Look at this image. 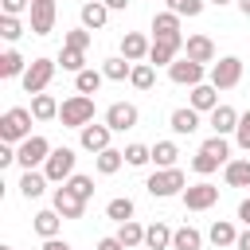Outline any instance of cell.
Listing matches in <instances>:
<instances>
[{
	"label": "cell",
	"mask_w": 250,
	"mask_h": 250,
	"mask_svg": "<svg viewBox=\"0 0 250 250\" xmlns=\"http://www.w3.org/2000/svg\"><path fill=\"white\" fill-rule=\"evenodd\" d=\"M145 191H148L152 199L184 195V191H188V176H184V168H156V172L145 180Z\"/></svg>",
	"instance_id": "1"
},
{
	"label": "cell",
	"mask_w": 250,
	"mask_h": 250,
	"mask_svg": "<svg viewBox=\"0 0 250 250\" xmlns=\"http://www.w3.org/2000/svg\"><path fill=\"white\" fill-rule=\"evenodd\" d=\"M31 109H23V105H12V109H4V117H0V141L4 145H20V141H27L31 137Z\"/></svg>",
	"instance_id": "2"
},
{
	"label": "cell",
	"mask_w": 250,
	"mask_h": 250,
	"mask_svg": "<svg viewBox=\"0 0 250 250\" xmlns=\"http://www.w3.org/2000/svg\"><path fill=\"white\" fill-rule=\"evenodd\" d=\"M47 156H51V141H47L43 133H31L27 141H20V145H16V164H20L23 172L43 168V164H47Z\"/></svg>",
	"instance_id": "3"
},
{
	"label": "cell",
	"mask_w": 250,
	"mask_h": 250,
	"mask_svg": "<svg viewBox=\"0 0 250 250\" xmlns=\"http://www.w3.org/2000/svg\"><path fill=\"white\" fill-rule=\"evenodd\" d=\"M207 82H211L215 90H234V86L242 82V59H238V55L215 59V62L207 66Z\"/></svg>",
	"instance_id": "4"
},
{
	"label": "cell",
	"mask_w": 250,
	"mask_h": 250,
	"mask_svg": "<svg viewBox=\"0 0 250 250\" xmlns=\"http://www.w3.org/2000/svg\"><path fill=\"white\" fill-rule=\"evenodd\" d=\"M59 121H62V129H86V125L94 121V98L70 94V98L62 102V109H59Z\"/></svg>",
	"instance_id": "5"
},
{
	"label": "cell",
	"mask_w": 250,
	"mask_h": 250,
	"mask_svg": "<svg viewBox=\"0 0 250 250\" xmlns=\"http://www.w3.org/2000/svg\"><path fill=\"white\" fill-rule=\"evenodd\" d=\"M74 164H78V152H74L70 145H59V148H51V156H47V164H43V176H47L51 184H66V180L74 176Z\"/></svg>",
	"instance_id": "6"
},
{
	"label": "cell",
	"mask_w": 250,
	"mask_h": 250,
	"mask_svg": "<svg viewBox=\"0 0 250 250\" xmlns=\"http://www.w3.org/2000/svg\"><path fill=\"white\" fill-rule=\"evenodd\" d=\"M55 70H59V62L55 59H31V66H27V74L20 78V86H23V94H47V86H51V78H55Z\"/></svg>",
	"instance_id": "7"
},
{
	"label": "cell",
	"mask_w": 250,
	"mask_h": 250,
	"mask_svg": "<svg viewBox=\"0 0 250 250\" xmlns=\"http://www.w3.org/2000/svg\"><path fill=\"white\" fill-rule=\"evenodd\" d=\"M168 78H172L176 86H188V90H191V86L207 82V66H203V62H191L188 55H180V59L168 66Z\"/></svg>",
	"instance_id": "8"
},
{
	"label": "cell",
	"mask_w": 250,
	"mask_h": 250,
	"mask_svg": "<svg viewBox=\"0 0 250 250\" xmlns=\"http://www.w3.org/2000/svg\"><path fill=\"white\" fill-rule=\"evenodd\" d=\"M180 199H184V207H188V211H211V207L219 203V188H215V184H207V180H199V184H191Z\"/></svg>",
	"instance_id": "9"
},
{
	"label": "cell",
	"mask_w": 250,
	"mask_h": 250,
	"mask_svg": "<svg viewBox=\"0 0 250 250\" xmlns=\"http://www.w3.org/2000/svg\"><path fill=\"white\" fill-rule=\"evenodd\" d=\"M137 121H141V113H137L133 102H113V105L105 109V125H109L113 133H129V129H137Z\"/></svg>",
	"instance_id": "10"
},
{
	"label": "cell",
	"mask_w": 250,
	"mask_h": 250,
	"mask_svg": "<svg viewBox=\"0 0 250 250\" xmlns=\"http://www.w3.org/2000/svg\"><path fill=\"white\" fill-rule=\"evenodd\" d=\"M109 137H113V129H109L105 121H102V125H94V121H90L86 129H78V145H82L86 152H94V156H98V152H105V148H113V145H109Z\"/></svg>",
	"instance_id": "11"
},
{
	"label": "cell",
	"mask_w": 250,
	"mask_h": 250,
	"mask_svg": "<svg viewBox=\"0 0 250 250\" xmlns=\"http://www.w3.org/2000/svg\"><path fill=\"white\" fill-rule=\"evenodd\" d=\"M238 117H242V113H238L234 105H223V102H219V109H211V113H207V125H211V133H215V137H234Z\"/></svg>",
	"instance_id": "12"
},
{
	"label": "cell",
	"mask_w": 250,
	"mask_h": 250,
	"mask_svg": "<svg viewBox=\"0 0 250 250\" xmlns=\"http://www.w3.org/2000/svg\"><path fill=\"white\" fill-rule=\"evenodd\" d=\"M51 207L62 215V219H82V211H86V199H78L66 184L62 188H55V195H51Z\"/></svg>",
	"instance_id": "13"
},
{
	"label": "cell",
	"mask_w": 250,
	"mask_h": 250,
	"mask_svg": "<svg viewBox=\"0 0 250 250\" xmlns=\"http://www.w3.org/2000/svg\"><path fill=\"white\" fill-rule=\"evenodd\" d=\"M148 51H152V39H145L141 31H125V35H121V59H129V62H148Z\"/></svg>",
	"instance_id": "14"
},
{
	"label": "cell",
	"mask_w": 250,
	"mask_h": 250,
	"mask_svg": "<svg viewBox=\"0 0 250 250\" xmlns=\"http://www.w3.org/2000/svg\"><path fill=\"white\" fill-rule=\"evenodd\" d=\"M180 55H184V39H152L148 62H152V66H172Z\"/></svg>",
	"instance_id": "15"
},
{
	"label": "cell",
	"mask_w": 250,
	"mask_h": 250,
	"mask_svg": "<svg viewBox=\"0 0 250 250\" xmlns=\"http://www.w3.org/2000/svg\"><path fill=\"white\" fill-rule=\"evenodd\" d=\"M184 55L191 59V62H215V43H211V35H188L184 39Z\"/></svg>",
	"instance_id": "16"
},
{
	"label": "cell",
	"mask_w": 250,
	"mask_h": 250,
	"mask_svg": "<svg viewBox=\"0 0 250 250\" xmlns=\"http://www.w3.org/2000/svg\"><path fill=\"white\" fill-rule=\"evenodd\" d=\"M188 105H191L195 113H211V109H219V90H215L211 82H199V86H191Z\"/></svg>",
	"instance_id": "17"
},
{
	"label": "cell",
	"mask_w": 250,
	"mask_h": 250,
	"mask_svg": "<svg viewBox=\"0 0 250 250\" xmlns=\"http://www.w3.org/2000/svg\"><path fill=\"white\" fill-rule=\"evenodd\" d=\"M31 227H35V234L47 242V238H59V227H62V215L55 211V207H43V211H35L31 215Z\"/></svg>",
	"instance_id": "18"
},
{
	"label": "cell",
	"mask_w": 250,
	"mask_h": 250,
	"mask_svg": "<svg viewBox=\"0 0 250 250\" xmlns=\"http://www.w3.org/2000/svg\"><path fill=\"white\" fill-rule=\"evenodd\" d=\"M168 125H172V133H176V137H191V133H195L203 121H199V113H195L191 105H180V109H172Z\"/></svg>",
	"instance_id": "19"
},
{
	"label": "cell",
	"mask_w": 250,
	"mask_h": 250,
	"mask_svg": "<svg viewBox=\"0 0 250 250\" xmlns=\"http://www.w3.org/2000/svg\"><path fill=\"white\" fill-rule=\"evenodd\" d=\"M78 20H82V27H86V31H102V27H105V20H109V8H105L102 0H90V4H82V8H78Z\"/></svg>",
	"instance_id": "20"
},
{
	"label": "cell",
	"mask_w": 250,
	"mask_h": 250,
	"mask_svg": "<svg viewBox=\"0 0 250 250\" xmlns=\"http://www.w3.org/2000/svg\"><path fill=\"white\" fill-rule=\"evenodd\" d=\"M152 39H184V35H180V16L168 12V8L156 12V16H152Z\"/></svg>",
	"instance_id": "21"
},
{
	"label": "cell",
	"mask_w": 250,
	"mask_h": 250,
	"mask_svg": "<svg viewBox=\"0 0 250 250\" xmlns=\"http://www.w3.org/2000/svg\"><path fill=\"white\" fill-rule=\"evenodd\" d=\"M172 234H176V230H172L168 223H160V219L148 223V227H145V250H172Z\"/></svg>",
	"instance_id": "22"
},
{
	"label": "cell",
	"mask_w": 250,
	"mask_h": 250,
	"mask_svg": "<svg viewBox=\"0 0 250 250\" xmlns=\"http://www.w3.org/2000/svg\"><path fill=\"white\" fill-rule=\"evenodd\" d=\"M55 4H31V35H51L55 31Z\"/></svg>",
	"instance_id": "23"
},
{
	"label": "cell",
	"mask_w": 250,
	"mask_h": 250,
	"mask_svg": "<svg viewBox=\"0 0 250 250\" xmlns=\"http://www.w3.org/2000/svg\"><path fill=\"white\" fill-rule=\"evenodd\" d=\"M207 242H211L215 250H223V246H234V242H238V230H234V223H230V219H215V223H211V230H207Z\"/></svg>",
	"instance_id": "24"
},
{
	"label": "cell",
	"mask_w": 250,
	"mask_h": 250,
	"mask_svg": "<svg viewBox=\"0 0 250 250\" xmlns=\"http://www.w3.org/2000/svg\"><path fill=\"white\" fill-rule=\"evenodd\" d=\"M27 66H31V62H27L16 47H8V51L0 55V78H23V74H27Z\"/></svg>",
	"instance_id": "25"
},
{
	"label": "cell",
	"mask_w": 250,
	"mask_h": 250,
	"mask_svg": "<svg viewBox=\"0 0 250 250\" xmlns=\"http://www.w3.org/2000/svg\"><path fill=\"white\" fill-rule=\"evenodd\" d=\"M47 184H51V180L43 176V168H35V172H23L16 188H20V195H23V199H39V195L47 191Z\"/></svg>",
	"instance_id": "26"
},
{
	"label": "cell",
	"mask_w": 250,
	"mask_h": 250,
	"mask_svg": "<svg viewBox=\"0 0 250 250\" xmlns=\"http://www.w3.org/2000/svg\"><path fill=\"white\" fill-rule=\"evenodd\" d=\"M223 180L227 188H250V156H238L223 168Z\"/></svg>",
	"instance_id": "27"
},
{
	"label": "cell",
	"mask_w": 250,
	"mask_h": 250,
	"mask_svg": "<svg viewBox=\"0 0 250 250\" xmlns=\"http://www.w3.org/2000/svg\"><path fill=\"white\" fill-rule=\"evenodd\" d=\"M133 215H137V203H133L129 195H113V199L105 203V219H113L117 227H121V223H129Z\"/></svg>",
	"instance_id": "28"
},
{
	"label": "cell",
	"mask_w": 250,
	"mask_h": 250,
	"mask_svg": "<svg viewBox=\"0 0 250 250\" xmlns=\"http://www.w3.org/2000/svg\"><path fill=\"white\" fill-rule=\"evenodd\" d=\"M59 109H62V105L55 102V94H35V98H31V117H35V121H55Z\"/></svg>",
	"instance_id": "29"
},
{
	"label": "cell",
	"mask_w": 250,
	"mask_h": 250,
	"mask_svg": "<svg viewBox=\"0 0 250 250\" xmlns=\"http://www.w3.org/2000/svg\"><path fill=\"white\" fill-rule=\"evenodd\" d=\"M94 168H98L102 176L121 172V168H125V148H105V152H98V156H94Z\"/></svg>",
	"instance_id": "30"
},
{
	"label": "cell",
	"mask_w": 250,
	"mask_h": 250,
	"mask_svg": "<svg viewBox=\"0 0 250 250\" xmlns=\"http://www.w3.org/2000/svg\"><path fill=\"white\" fill-rule=\"evenodd\" d=\"M172 250H203V234L184 223V227H176V234H172Z\"/></svg>",
	"instance_id": "31"
},
{
	"label": "cell",
	"mask_w": 250,
	"mask_h": 250,
	"mask_svg": "<svg viewBox=\"0 0 250 250\" xmlns=\"http://www.w3.org/2000/svg\"><path fill=\"white\" fill-rule=\"evenodd\" d=\"M102 74H105V82H125V78L133 74V62L121 59V55H113V59L102 62Z\"/></svg>",
	"instance_id": "32"
},
{
	"label": "cell",
	"mask_w": 250,
	"mask_h": 250,
	"mask_svg": "<svg viewBox=\"0 0 250 250\" xmlns=\"http://www.w3.org/2000/svg\"><path fill=\"white\" fill-rule=\"evenodd\" d=\"M129 86H133V90H152V86H156V66H152V62H133Z\"/></svg>",
	"instance_id": "33"
},
{
	"label": "cell",
	"mask_w": 250,
	"mask_h": 250,
	"mask_svg": "<svg viewBox=\"0 0 250 250\" xmlns=\"http://www.w3.org/2000/svg\"><path fill=\"white\" fill-rule=\"evenodd\" d=\"M102 82H105V74H102V70H94V66H86L82 74H74V90H78V94H86V98H90V94H98V90H102Z\"/></svg>",
	"instance_id": "34"
},
{
	"label": "cell",
	"mask_w": 250,
	"mask_h": 250,
	"mask_svg": "<svg viewBox=\"0 0 250 250\" xmlns=\"http://www.w3.org/2000/svg\"><path fill=\"white\" fill-rule=\"evenodd\" d=\"M176 160H180L176 141H156V145H152V164H156V168H176Z\"/></svg>",
	"instance_id": "35"
},
{
	"label": "cell",
	"mask_w": 250,
	"mask_h": 250,
	"mask_svg": "<svg viewBox=\"0 0 250 250\" xmlns=\"http://www.w3.org/2000/svg\"><path fill=\"white\" fill-rule=\"evenodd\" d=\"M117 238H121L125 250H137V246H145V227H141L137 219H129V223L117 227Z\"/></svg>",
	"instance_id": "36"
},
{
	"label": "cell",
	"mask_w": 250,
	"mask_h": 250,
	"mask_svg": "<svg viewBox=\"0 0 250 250\" xmlns=\"http://www.w3.org/2000/svg\"><path fill=\"white\" fill-rule=\"evenodd\" d=\"M199 148H203L207 156H215V160L230 164V141H227V137H215V133H211V137H207V141H203Z\"/></svg>",
	"instance_id": "37"
},
{
	"label": "cell",
	"mask_w": 250,
	"mask_h": 250,
	"mask_svg": "<svg viewBox=\"0 0 250 250\" xmlns=\"http://www.w3.org/2000/svg\"><path fill=\"white\" fill-rule=\"evenodd\" d=\"M148 160H152V145H141V141L125 145V164L129 168H145Z\"/></svg>",
	"instance_id": "38"
},
{
	"label": "cell",
	"mask_w": 250,
	"mask_h": 250,
	"mask_svg": "<svg viewBox=\"0 0 250 250\" xmlns=\"http://www.w3.org/2000/svg\"><path fill=\"white\" fill-rule=\"evenodd\" d=\"M66 188H70L78 199H86V203L94 199V176H86V172H74V176L66 180Z\"/></svg>",
	"instance_id": "39"
},
{
	"label": "cell",
	"mask_w": 250,
	"mask_h": 250,
	"mask_svg": "<svg viewBox=\"0 0 250 250\" xmlns=\"http://www.w3.org/2000/svg\"><path fill=\"white\" fill-rule=\"evenodd\" d=\"M59 62H62V70H70V74H82V70H86V51H74V47H62V55H59Z\"/></svg>",
	"instance_id": "40"
},
{
	"label": "cell",
	"mask_w": 250,
	"mask_h": 250,
	"mask_svg": "<svg viewBox=\"0 0 250 250\" xmlns=\"http://www.w3.org/2000/svg\"><path fill=\"white\" fill-rule=\"evenodd\" d=\"M219 168H227V164H223V160H215V156H207L203 148L191 156V172H195V176H211V172H219Z\"/></svg>",
	"instance_id": "41"
},
{
	"label": "cell",
	"mask_w": 250,
	"mask_h": 250,
	"mask_svg": "<svg viewBox=\"0 0 250 250\" xmlns=\"http://www.w3.org/2000/svg\"><path fill=\"white\" fill-rule=\"evenodd\" d=\"M164 4H168V12H176L180 20H184V16H188V20H195V16L203 12V4H207V0H164Z\"/></svg>",
	"instance_id": "42"
},
{
	"label": "cell",
	"mask_w": 250,
	"mask_h": 250,
	"mask_svg": "<svg viewBox=\"0 0 250 250\" xmlns=\"http://www.w3.org/2000/svg\"><path fill=\"white\" fill-rule=\"evenodd\" d=\"M90 39H94V31H86V27L78 23L74 31H66V35H62V47H74V51H86V47H90Z\"/></svg>",
	"instance_id": "43"
},
{
	"label": "cell",
	"mask_w": 250,
	"mask_h": 250,
	"mask_svg": "<svg viewBox=\"0 0 250 250\" xmlns=\"http://www.w3.org/2000/svg\"><path fill=\"white\" fill-rule=\"evenodd\" d=\"M0 35H4L8 43H16V39L23 35V23H20V16H0Z\"/></svg>",
	"instance_id": "44"
},
{
	"label": "cell",
	"mask_w": 250,
	"mask_h": 250,
	"mask_svg": "<svg viewBox=\"0 0 250 250\" xmlns=\"http://www.w3.org/2000/svg\"><path fill=\"white\" fill-rule=\"evenodd\" d=\"M234 145H238L242 152H250V109L238 117V129H234Z\"/></svg>",
	"instance_id": "45"
},
{
	"label": "cell",
	"mask_w": 250,
	"mask_h": 250,
	"mask_svg": "<svg viewBox=\"0 0 250 250\" xmlns=\"http://www.w3.org/2000/svg\"><path fill=\"white\" fill-rule=\"evenodd\" d=\"M31 12V0H0V16H20Z\"/></svg>",
	"instance_id": "46"
},
{
	"label": "cell",
	"mask_w": 250,
	"mask_h": 250,
	"mask_svg": "<svg viewBox=\"0 0 250 250\" xmlns=\"http://www.w3.org/2000/svg\"><path fill=\"white\" fill-rule=\"evenodd\" d=\"M94 250H125V246H121V238H117V234H105V238H98V246H94Z\"/></svg>",
	"instance_id": "47"
},
{
	"label": "cell",
	"mask_w": 250,
	"mask_h": 250,
	"mask_svg": "<svg viewBox=\"0 0 250 250\" xmlns=\"http://www.w3.org/2000/svg\"><path fill=\"white\" fill-rule=\"evenodd\" d=\"M16 164V145H0V168Z\"/></svg>",
	"instance_id": "48"
},
{
	"label": "cell",
	"mask_w": 250,
	"mask_h": 250,
	"mask_svg": "<svg viewBox=\"0 0 250 250\" xmlns=\"http://www.w3.org/2000/svg\"><path fill=\"white\" fill-rule=\"evenodd\" d=\"M43 250H74V246H70V242H62V238H47V242H43Z\"/></svg>",
	"instance_id": "49"
},
{
	"label": "cell",
	"mask_w": 250,
	"mask_h": 250,
	"mask_svg": "<svg viewBox=\"0 0 250 250\" xmlns=\"http://www.w3.org/2000/svg\"><path fill=\"white\" fill-rule=\"evenodd\" d=\"M238 219H242V223H246V227H250V195H246V199H242V203H238Z\"/></svg>",
	"instance_id": "50"
},
{
	"label": "cell",
	"mask_w": 250,
	"mask_h": 250,
	"mask_svg": "<svg viewBox=\"0 0 250 250\" xmlns=\"http://www.w3.org/2000/svg\"><path fill=\"white\" fill-rule=\"evenodd\" d=\"M102 4H105L109 12H125V8H129V0H102Z\"/></svg>",
	"instance_id": "51"
},
{
	"label": "cell",
	"mask_w": 250,
	"mask_h": 250,
	"mask_svg": "<svg viewBox=\"0 0 250 250\" xmlns=\"http://www.w3.org/2000/svg\"><path fill=\"white\" fill-rule=\"evenodd\" d=\"M234 246H238V250H250V227L238 230V242H234Z\"/></svg>",
	"instance_id": "52"
},
{
	"label": "cell",
	"mask_w": 250,
	"mask_h": 250,
	"mask_svg": "<svg viewBox=\"0 0 250 250\" xmlns=\"http://www.w3.org/2000/svg\"><path fill=\"white\" fill-rule=\"evenodd\" d=\"M234 4H238V12H242V16H250V0H234Z\"/></svg>",
	"instance_id": "53"
},
{
	"label": "cell",
	"mask_w": 250,
	"mask_h": 250,
	"mask_svg": "<svg viewBox=\"0 0 250 250\" xmlns=\"http://www.w3.org/2000/svg\"><path fill=\"white\" fill-rule=\"evenodd\" d=\"M207 4H215V8H223V4H230V0H207Z\"/></svg>",
	"instance_id": "54"
},
{
	"label": "cell",
	"mask_w": 250,
	"mask_h": 250,
	"mask_svg": "<svg viewBox=\"0 0 250 250\" xmlns=\"http://www.w3.org/2000/svg\"><path fill=\"white\" fill-rule=\"evenodd\" d=\"M31 4H55V0H31Z\"/></svg>",
	"instance_id": "55"
},
{
	"label": "cell",
	"mask_w": 250,
	"mask_h": 250,
	"mask_svg": "<svg viewBox=\"0 0 250 250\" xmlns=\"http://www.w3.org/2000/svg\"><path fill=\"white\" fill-rule=\"evenodd\" d=\"M0 250H16V246H0Z\"/></svg>",
	"instance_id": "56"
},
{
	"label": "cell",
	"mask_w": 250,
	"mask_h": 250,
	"mask_svg": "<svg viewBox=\"0 0 250 250\" xmlns=\"http://www.w3.org/2000/svg\"><path fill=\"white\" fill-rule=\"evenodd\" d=\"M82 4H90V0H78V8H82Z\"/></svg>",
	"instance_id": "57"
}]
</instances>
